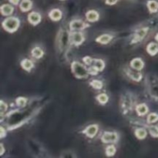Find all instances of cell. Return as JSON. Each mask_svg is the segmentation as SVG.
Segmentation results:
<instances>
[{"label":"cell","instance_id":"obj_1","mask_svg":"<svg viewBox=\"0 0 158 158\" xmlns=\"http://www.w3.org/2000/svg\"><path fill=\"white\" fill-rule=\"evenodd\" d=\"M72 71L77 78L85 79L88 77L89 71L79 62H73L72 63Z\"/></svg>","mask_w":158,"mask_h":158},{"label":"cell","instance_id":"obj_2","mask_svg":"<svg viewBox=\"0 0 158 158\" xmlns=\"http://www.w3.org/2000/svg\"><path fill=\"white\" fill-rule=\"evenodd\" d=\"M2 26L8 32H13L16 31L19 26V20L15 17H9L3 22Z\"/></svg>","mask_w":158,"mask_h":158},{"label":"cell","instance_id":"obj_3","mask_svg":"<svg viewBox=\"0 0 158 158\" xmlns=\"http://www.w3.org/2000/svg\"><path fill=\"white\" fill-rule=\"evenodd\" d=\"M59 46L60 49H64L65 48L67 47L68 43H69V35H68L67 32L66 30H63L59 34Z\"/></svg>","mask_w":158,"mask_h":158},{"label":"cell","instance_id":"obj_4","mask_svg":"<svg viewBox=\"0 0 158 158\" xmlns=\"http://www.w3.org/2000/svg\"><path fill=\"white\" fill-rule=\"evenodd\" d=\"M118 134L117 133L105 132L102 136L101 140L103 143H114L118 140Z\"/></svg>","mask_w":158,"mask_h":158},{"label":"cell","instance_id":"obj_5","mask_svg":"<svg viewBox=\"0 0 158 158\" xmlns=\"http://www.w3.org/2000/svg\"><path fill=\"white\" fill-rule=\"evenodd\" d=\"M148 32V28H143V29H139V30H137V32L135 33V35H134L133 43H139V42L141 41V40L146 36Z\"/></svg>","mask_w":158,"mask_h":158},{"label":"cell","instance_id":"obj_6","mask_svg":"<svg viewBox=\"0 0 158 158\" xmlns=\"http://www.w3.org/2000/svg\"><path fill=\"white\" fill-rule=\"evenodd\" d=\"M71 41L74 45L79 46L84 41V36L81 32H74L71 35Z\"/></svg>","mask_w":158,"mask_h":158},{"label":"cell","instance_id":"obj_7","mask_svg":"<svg viewBox=\"0 0 158 158\" xmlns=\"http://www.w3.org/2000/svg\"><path fill=\"white\" fill-rule=\"evenodd\" d=\"M97 131H98V126L96 124L90 125L88 127L86 128L83 132H84L85 134H86V136L90 138H93L94 137H95L96 134H97Z\"/></svg>","mask_w":158,"mask_h":158},{"label":"cell","instance_id":"obj_8","mask_svg":"<svg viewBox=\"0 0 158 158\" xmlns=\"http://www.w3.org/2000/svg\"><path fill=\"white\" fill-rule=\"evenodd\" d=\"M86 26V25L85 24V23H83L81 20H73L70 23V25H69V27H70L71 29H75V30H77V29H83Z\"/></svg>","mask_w":158,"mask_h":158},{"label":"cell","instance_id":"obj_9","mask_svg":"<svg viewBox=\"0 0 158 158\" xmlns=\"http://www.w3.org/2000/svg\"><path fill=\"white\" fill-rule=\"evenodd\" d=\"M29 23L32 25H37L40 21H41V16L39 13L35 12H31L28 17Z\"/></svg>","mask_w":158,"mask_h":158},{"label":"cell","instance_id":"obj_10","mask_svg":"<svg viewBox=\"0 0 158 158\" xmlns=\"http://www.w3.org/2000/svg\"><path fill=\"white\" fill-rule=\"evenodd\" d=\"M150 93L153 97L158 100V80H154V83L150 84Z\"/></svg>","mask_w":158,"mask_h":158},{"label":"cell","instance_id":"obj_11","mask_svg":"<svg viewBox=\"0 0 158 158\" xmlns=\"http://www.w3.org/2000/svg\"><path fill=\"white\" fill-rule=\"evenodd\" d=\"M86 19L89 22H96L99 19V13L94 10H90L86 12Z\"/></svg>","mask_w":158,"mask_h":158},{"label":"cell","instance_id":"obj_12","mask_svg":"<svg viewBox=\"0 0 158 158\" xmlns=\"http://www.w3.org/2000/svg\"><path fill=\"white\" fill-rule=\"evenodd\" d=\"M49 15L53 21H59L62 18V12L58 9H52L49 13Z\"/></svg>","mask_w":158,"mask_h":158},{"label":"cell","instance_id":"obj_13","mask_svg":"<svg viewBox=\"0 0 158 158\" xmlns=\"http://www.w3.org/2000/svg\"><path fill=\"white\" fill-rule=\"evenodd\" d=\"M131 65L134 69H137V70H140L143 67V62L140 59L136 58L131 61Z\"/></svg>","mask_w":158,"mask_h":158},{"label":"cell","instance_id":"obj_14","mask_svg":"<svg viewBox=\"0 0 158 158\" xmlns=\"http://www.w3.org/2000/svg\"><path fill=\"white\" fill-rule=\"evenodd\" d=\"M147 51L151 56H154L158 52V46L155 43H151L148 46Z\"/></svg>","mask_w":158,"mask_h":158},{"label":"cell","instance_id":"obj_15","mask_svg":"<svg viewBox=\"0 0 158 158\" xmlns=\"http://www.w3.org/2000/svg\"><path fill=\"white\" fill-rule=\"evenodd\" d=\"M32 3L30 0H23L20 4V9L23 12H27L32 8Z\"/></svg>","mask_w":158,"mask_h":158},{"label":"cell","instance_id":"obj_16","mask_svg":"<svg viewBox=\"0 0 158 158\" xmlns=\"http://www.w3.org/2000/svg\"><path fill=\"white\" fill-rule=\"evenodd\" d=\"M111 40H112V36L110 35H109V34H103V35H101L97 39V42L102 43V44H106Z\"/></svg>","mask_w":158,"mask_h":158},{"label":"cell","instance_id":"obj_17","mask_svg":"<svg viewBox=\"0 0 158 158\" xmlns=\"http://www.w3.org/2000/svg\"><path fill=\"white\" fill-rule=\"evenodd\" d=\"M1 12L2 15H9L12 13V12H13V8H12L10 5H3L1 7Z\"/></svg>","mask_w":158,"mask_h":158},{"label":"cell","instance_id":"obj_18","mask_svg":"<svg viewBox=\"0 0 158 158\" xmlns=\"http://www.w3.org/2000/svg\"><path fill=\"white\" fill-rule=\"evenodd\" d=\"M148 8L151 12H156L158 10V2L154 0H150L148 2Z\"/></svg>","mask_w":158,"mask_h":158},{"label":"cell","instance_id":"obj_19","mask_svg":"<svg viewBox=\"0 0 158 158\" xmlns=\"http://www.w3.org/2000/svg\"><path fill=\"white\" fill-rule=\"evenodd\" d=\"M137 114L140 116H143L148 112V107L146 104L144 103H141V104H139L137 106Z\"/></svg>","mask_w":158,"mask_h":158},{"label":"cell","instance_id":"obj_20","mask_svg":"<svg viewBox=\"0 0 158 158\" xmlns=\"http://www.w3.org/2000/svg\"><path fill=\"white\" fill-rule=\"evenodd\" d=\"M128 75L131 77L132 80H136V81H140L142 78V75L139 72H134V71L131 70V69H128L127 70Z\"/></svg>","mask_w":158,"mask_h":158},{"label":"cell","instance_id":"obj_21","mask_svg":"<svg viewBox=\"0 0 158 158\" xmlns=\"http://www.w3.org/2000/svg\"><path fill=\"white\" fill-rule=\"evenodd\" d=\"M21 66L26 71H30L32 69V68L33 67V63L32 61H30L29 60H23L21 63Z\"/></svg>","mask_w":158,"mask_h":158},{"label":"cell","instance_id":"obj_22","mask_svg":"<svg viewBox=\"0 0 158 158\" xmlns=\"http://www.w3.org/2000/svg\"><path fill=\"white\" fill-rule=\"evenodd\" d=\"M135 135L137 138L142 140V139H144L147 137V131L143 128H139V129L136 130Z\"/></svg>","mask_w":158,"mask_h":158},{"label":"cell","instance_id":"obj_23","mask_svg":"<svg viewBox=\"0 0 158 158\" xmlns=\"http://www.w3.org/2000/svg\"><path fill=\"white\" fill-rule=\"evenodd\" d=\"M43 54H44L43 51L39 47L34 48V49L32 50V55L36 59L41 58V57L43 56Z\"/></svg>","mask_w":158,"mask_h":158},{"label":"cell","instance_id":"obj_24","mask_svg":"<svg viewBox=\"0 0 158 158\" xmlns=\"http://www.w3.org/2000/svg\"><path fill=\"white\" fill-rule=\"evenodd\" d=\"M94 66L97 68L98 71H102L104 68L105 63L102 60H94Z\"/></svg>","mask_w":158,"mask_h":158},{"label":"cell","instance_id":"obj_25","mask_svg":"<svg viewBox=\"0 0 158 158\" xmlns=\"http://www.w3.org/2000/svg\"><path fill=\"white\" fill-rule=\"evenodd\" d=\"M90 86L96 89H100L103 87V83H102V82L100 81V80H94L90 82Z\"/></svg>","mask_w":158,"mask_h":158},{"label":"cell","instance_id":"obj_26","mask_svg":"<svg viewBox=\"0 0 158 158\" xmlns=\"http://www.w3.org/2000/svg\"><path fill=\"white\" fill-rule=\"evenodd\" d=\"M97 99L101 104H105V103H106V102L108 101V97L107 95L105 94H100V95H98L97 96Z\"/></svg>","mask_w":158,"mask_h":158},{"label":"cell","instance_id":"obj_27","mask_svg":"<svg viewBox=\"0 0 158 158\" xmlns=\"http://www.w3.org/2000/svg\"><path fill=\"white\" fill-rule=\"evenodd\" d=\"M158 120V114H151L148 117V122L149 123H155Z\"/></svg>","mask_w":158,"mask_h":158},{"label":"cell","instance_id":"obj_28","mask_svg":"<svg viewBox=\"0 0 158 158\" xmlns=\"http://www.w3.org/2000/svg\"><path fill=\"white\" fill-rule=\"evenodd\" d=\"M116 153V148L114 146H108L106 149V155L111 157V156L114 155Z\"/></svg>","mask_w":158,"mask_h":158},{"label":"cell","instance_id":"obj_29","mask_svg":"<svg viewBox=\"0 0 158 158\" xmlns=\"http://www.w3.org/2000/svg\"><path fill=\"white\" fill-rule=\"evenodd\" d=\"M149 132L154 137H158V127H149Z\"/></svg>","mask_w":158,"mask_h":158},{"label":"cell","instance_id":"obj_30","mask_svg":"<svg viewBox=\"0 0 158 158\" xmlns=\"http://www.w3.org/2000/svg\"><path fill=\"white\" fill-rule=\"evenodd\" d=\"M16 103L18 104V106L23 107V106H24L26 104V100L25 98H23V97H19L16 100Z\"/></svg>","mask_w":158,"mask_h":158},{"label":"cell","instance_id":"obj_31","mask_svg":"<svg viewBox=\"0 0 158 158\" xmlns=\"http://www.w3.org/2000/svg\"><path fill=\"white\" fill-rule=\"evenodd\" d=\"M83 61H84V63H86V65H90L91 63L93 62V60L89 56H86L83 58Z\"/></svg>","mask_w":158,"mask_h":158},{"label":"cell","instance_id":"obj_32","mask_svg":"<svg viewBox=\"0 0 158 158\" xmlns=\"http://www.w3.org/2000/svg\"><path fill=\"white\" fill-rule=\"evenodd\" d=\"M7 109V105L4 103L3 101H1V113L2 114L5 110H6Z\"/></svg>","mask_w":158,"mask_h":158},{"label":"cell","instance_id":"obj_33","mask_svg":"<svg viewBox=\"0 0 158 158\" xmlns=\"http://www.w3.org/2000/svg\"><path fill=\"white\" fill-rule=\"evenodd\" d=\"M118 0H106V3L107 5H114L117 2Z\"/></svg>","mask_w":158,"mask_h":158},{"label":"cell","instance_id":"obj_34","mask_svg":"<svg viewBox=\"0 0 158 158\" xmlns=\"http://www.w3.org/2000/svg\"><path fill=\"white\" fill-rule=\"evenodd\" d=\"M9 2H10L11 3H12V4H14V5H18L19 0H9Z\"/></svg>","mask_w":158,"mask_h":158},{"label":"cell","instance_id":"obj_35","mask_svg":"<svg viewBox=\"0 0 158 158\" xmlns=\"http://www.w3.org/2000/svg\"><path fill=\"white\" fill-rule=\"evenodd\" d=\"M5 136V131L3 129V127H1V137H3Z\"/></svg>","mask_w":158,"mask_h":158},{"label":"cell","instance_id":"obj_36","mask_svg":"<svg viewBox=\"0 0 158 158\" xmlns=\"http://www.w3.org/2000/svg\"><path fill=\"white\" fill-rule=\"evenodd\" d=\"M1 149H2V151H1V155H2V154L4 153V148H3V145L2 144H1Z\"/></svg>","mask_w":158,"mask_h":158},{"label":"cell","instance_id":"obj_37","mask_svg":"<svg viewBox=\"0 0 158 158\" xmlns=\"http://www.w3.org/2000/svg\"><path fill=\"white\" fill-rule=\"evenodd\" d=\"M155 39H156V40H157V41L158 42V33L157 34V35H156V36H155Z\"/></svg>","mask_w":158,"mask_h":158}]
</instances>
